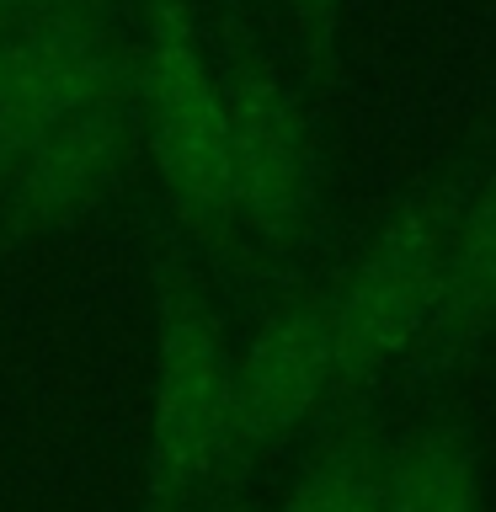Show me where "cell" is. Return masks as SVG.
Returning a JSON list of instances; mask_svg holds the SVG:
<instances>
[{"label": "cell", "instance_id": "obj_1", "mask_svg": "<svg viewBox=\"0 0 496 512\" xmlns=\"http://www.w3.org/2000/svg\"><path fill=\"white\" fill-rule=\"evenodd\" d=\"M134 123L166 198L198 230H235L230 91L187 0H150L134 43Z\"/></svg>", "mask_w": 496, "mask_h": 512}, {"label": "cell", "instance_id": "obj_2", "mask_svg": "<svg viewBox=\"0 0 496 512\" xmlns=\"http://www.w3.org/2000/svg\"><path fill=\"white\" fill-rule=\"evenodd\" d=\"M235 448V352L219 310L187 278L160 288L150 363V480L155 512H182Z\"/></svg>", "mask_w": 496, "mask_h": 512}, {"label": "cell", "instance_id": "obj_3", "mask_svg": "<svg viewBox=\"0 0 496 512\" xmlns=\"http://www.w3.org/2000/svg\"><path fill=\"white\" fill-rule=\"evenodd\" d=\"M448 230L432 208H400L374 235L347 288L331 299L342 336V374L368 379L422 342L448 310Z\"/></svg>", "mask_w": 496, "mask_h": 512}, {"label": "cell", "instance_id": "obj_4", "mask_svg": "<svg viewBox=\"0 0 496 512\" xmlns=\"http://www.w3.org/2000/svg\"><path fill=\"white\" fill-rule=\"evenodd\" d=\"M342 374V336L331 304H288L256 326L235 358V448H267L326 406Z\"/></svg>", "mask_w": 496, "mask_h": 512}, {"label": "cell", "instance_id": "obj_5", "mask_svg": "<svg viewBox=\"0 0 496 512\" xmlns=\"http://www.w3.org/2000/svg\"><path fill=\"white\" fill-rule=\"evenodd\" d=\"M230 91V160L235 224L256 235H288L304 208V128L283 86L262 70H224Z\"/></svg>", "mask_w": 496, "mask_h": 512}, {"label": "cell", "instance_id": "obj_6", "mask_svg": "<svg viewBox=\"0 0 496 512\" xmlns=\"http://www.w3.org/2000/svg\"><path fill=\"white\" fill-rule=\"evenodd\" d=\"M384 512H480L475 459L454 432H416L384 459Z\"/></svg>", "mask_w": 496, "mask_h": 512}, {"label": "cell", "instance_id": "obj_7", "mask_svg": "<svg viewBox=\"0 0 496 512\" xmlns=\"http://www.w3.org/2000/svg\"><path fill=\"white\" fill-rule=\"evenodd\" d=\"M443 320L454 326H486L496 320V171H486V182L464 214L448 230V310Z\"/></svg>", "mask_w": 496, "mask_h": 512}, {"label": "cell", "instance_id": "obj_8", "mask_svg": "<svg viewBox=\"0 0 496 512\" xmlns=\"http://www.w3.org/2000/svg\"><path fill=\"white\" fill-rule=\"evenodd\" d=\"M283 512H384V459H368L358 448L326 454L299 475Z\"/></svg>", "mask_w": 496, "mask_h": 512}, {"label": "cell", "instance_id": "obj_9", "mask_svg": "<svg viewBox=\"0 0 496 512\" xmlns=\"http://www.w3.org/2000/svg\"><path fill=\"white\" fill-rule=\"evenodd\" d=\"M283 11L294 16V22L315 27V22H326V16L336 11V0H283Z\"/></svg>", "mask_w": 496, "mask_h": 512}]
</instances>
